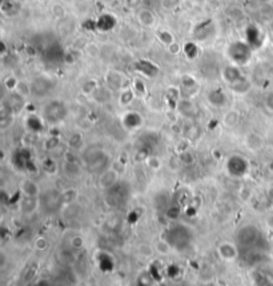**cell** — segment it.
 Segmentation results:
<instances>
[{
    "instance_id": "cell-5",
    "label": "cell",
    "mask_w": 273,
    "mask_h": 286,
    "mask_svg": "<svg viewBox=\"0 0 273 286\" xmlns=\"http://www.w3.org/2000/svg\"><path fill=\"white\" fill-rule=\"evenodd\" d=\"M258 237H260V230L257 226L248 224L238 229L236 240L240 246H252L257 242Z\"/></svg>"
},
{
    "instance_id": "cell-17",
    "label": "cell",
    "mask_w": 273,
    "mask_h": 286,
    "mask_svg": "<svg viewBox=\"0 0 273 286\" xmlns=\"http://www.w3.org/2000/svg\"><path fill=\"white\" fill-rule=\"evenodd\" d=\"M20 190H22V194L32 196V197H40V194H42L39 184L35 180H32V178H24V180H22V182H20Z\"/></svg>"
},
{
    "instance_id": "cell-8",
    "label": "cell",
    "mask_w": 273,
    "mask_h": 286,
    "mask_svg": "<svg viewBox=\"0 0 273 286\" xmlns=\"http://www.w3.org/2000/svg\"><path fill=\"white\" fill-rule=\"evenodd\" d=\"M117 27V18L113 14L104 12L96 18L98 32H112Z\"/></svg>"
},
{
    "instance_id": "cell-44",
    "label": "cell",
    "mask_w": 273,
    "mask_h": 286,
    "mask_svg": "<svg viewBox=\"0 0 273 286\" xmlns=\"http://www.w3.org/2000/svg\"><path fill=\"white\" fill-rule=\"evenodd\" d=\"M82 28L86 32H98V28H96V19L84 20L82 23Z\"/></svg>"
},
{
    "instance_id": "cell-22",
    "label": "cell",
    "mask_w": 273,
    "mask_h": 286,
    "mask_svg": "<svg viewBox=\"0 0 273 286\" xmlns=\"http://www.w3.org/2000/svg\"><path fill=\"white\" fill-rule=\"evenodd\" d=\"M177 111L180 112V115H183L184 117H192L195 116L196 113V105L193 104V101L191 99H184L181 97L177 103Z\"/></svg>"
},
{
    "instance_id": "cell-51",
    "label": "cell",
    "mask_w": 273,
    "mask_h": 286,
    "mask_svg": "<svg viewBox=\"0 0 273 286\" xmlns=\"http://www.w3.org/2000/svg\"><path fill=\"white\" fill-rule=\"evenodd\" d=\"M141 3H143V0H125V4L132 10H136V8L140 7Z\"/></svg>"
},
{
    "instance_id": "cell-11",
    "label": "cell",
    "mask_w": 273,
    "mask_h": 286,
    "mask_svg": "<svg viewBox=\"0 0 273 286\" xmlns=\"http://www.w3.org/2000/svg\"><path fill=\"white\" fill-rule=\"evenodd\" d=\"M135 71L139 72V74L144 75L147 78H155L157 74H159V67L155 64L151 60H147V59H140L135 63Z\"/></svg>"
},
{
    "instance_id": "cell-10",
    "label": "cell",
    "mask_w": 273,
    "mask_h": 286,
    "mask_svg": "<svg viewBox=\"0 0 273 286\" xmlns=\"http://www.w3.org/2000/svg\"><path fill=\"white\" fill-rule=\"evenodd\" d=\"M119 181V172L113 168H108L99 176V186L104 190H108L116 185Z\"/></svg>"
},
{
    "instance_id": "cell-19",
    "label": "cell",
    "mask_w": 273,
    "mask_h": 286,
    "mask_svg": "<svg viewBox=\"0 0 273 286\" xmlns=\"http://www.w3.org/2000/svg\"><path fill=\"white\" fill-rule=\"evenodd\" d=\"M195 32V36L200 40H205L208 38H211L212 32H213V23H212L211 19L204 20V22H200L197 26L193 30Z\"/></svg>"
},
{
    "instance_id": "cell-53",
    "label": "cell",
    "mask_w": 273,
    "mask_h": 286,
    "mask_svg": "<svg viewBox=\"0 0 273 286\" xmlns=\"http://www.w3.org/2000/svg\"><path fill=\"white\" fill-rule=\"evenodd\" d=\"M264 286H273V282H266Z\"/></svg>"
},
{
    "instance_id": "cell-27",
    "label": "cell",
    "mask_w": 273,
    "mask_h": 286,
    "mask_svg": "<svg viewBox=\"0 0 273 286\" xmlns=\"http://www.w3.org/2000/svg\"><path fill=\"white\" fill-rule=\"evenodd\" d=\"M200 48L195 42H187L183 44V54L184 56L189 60H193L199 56Z\"/></svg>"
},
{
    "instance_id": "cell-47",
    "label": "cell",
    "mask_w": 273,
    "mask_h": 286,
    "mask_svg": "<svg viewBox=\"0 0 273 286\" xmlns=\"http://www.w3.org/2000/svg\"><path fill=\"white\" fill-rule=\"evenodd\" d=\"M35 247L38 250H46L48 247V241L47 238H44V237H39V238H36L35 241Z\"/></svg>"
},
{
    "instance_id": "cell-24",
    "label": "cell",
    "mask_w": 273,
    "mask_h": 286,
    "mask_svg": "<svg viewBox=\"0 0 273 286\" xmlns=\"http://www.w3.org/2000/svg\"><path fill=\"white\" fill-rule=\"evenodd\" d=\"M22 10V4L18 0H4L2 3V12L6 16L18 15Z\"/></svg>"
},
{
    "instance_id": "cell-35",
    "label": "cell",
    "mask_w": 273,
    "mask_h": 286,
    "mask_svg": "<svg viewBox=\"0 0 273 286\" xmlns=\"http://www.w3.org/2000/svg\"><path fill=\"white\" fill-rule=\"evenodd\" d=\"M245 143L246 147L252 149V151H257V149H260L262 147V139L258 135H256V133H252V135L248 136Z\"/></svg>"
},
{
    "instance_id": "cell-21",
    "label": "cell",
    "mask_w": 273,
    "mask_h": 286,
    "mask_svg": "<svg viewBox=\"0 0 273 286\" xmlns=\"http://www.w3.org/2000/svg\"><path fill=\"white\" fill-rule=\"evenodd\" d=\"M208 101L209 104L216 108H222L226 104V95L221 88H215L208 93Z\"/></svg>"
},
{
    "instance_id": "cell-31",
    "label": "cell",
    "mask_w": 273,
    "mask_h": 286,
    "mask_svg": "<svg viewBox=\"0 0 273 286\" xmlns=\"http://www.w3.org/2000/svg\"><path fill=\"white\" fill-rule=\"evenodd\" d=\"M238 121H240V113H238L237 111H234V109L228 111V112L224 115V117H222V124L228 128L236 127Z\"/></svg>"
},
{
    "instance_id": "cell-33",
    "label": "cell",
    "mask_w": 273,
    "mask_h": 286,
    "mask_svg": "<svg viewBox=\"0 0 273 286\" xmlns=\"http://www.w3.org/2000/svg\"><path fill=\"white\" fill-rule=\"evenodd\" d=\"M156 39L165 47H169L176 42L175 36L172 35L171 31H167V30H159V31H156Z\"/></svg>"
},
{
    "instance_id": "cell-36",
    "label": "cell",
    "mask_w": 273,
    "mask_h": 286,
    "mask_svg": "<svg viewBox=\"0 0 273 286\" xmlns=\"http://www.w3.org/2000/svg\"><path fill=\"white\" fill-rule=\"evenodd\" d=\"M155 250L157 254L168 255L172 251V244L168 240H159L155 244Z\"/></svg>"
},
{
    "instance_id": "cell-2",
    "label": "cell",
    "mask_w": 273,
    "mask_h": 286,
    "mask_svg": "<svg viewBox=\"0 0 273 286\" xmlns=\"http://www.w3.org/2000/svg\"><path fill=\"white\" fill-rule=\"evenodd\" d=\"M87 168L92 173H102L106 169H108L109 156L107 152H104L100 148H94L87 151Z\"/></svg>"
},
{
    "instance_id": "cell-9",
    "label": "cell",
    "mask_w": 273,
    "mask_h": 286,
    "mask_svg": "<svg viewBox=\"0 0 273 286\" xmlns=\"http://www.w3.org/2000/svg\"><path fill=\"white\" fill-rule=\"evenodd\" d=\"M217 254L222 261H225V262H233L238 255L237 246H236L233 242L224 241V242H221V244L217 246Z\"/></svg>"
},
{
    "instance_id": "cell-20",
    "label": "cell",
    "mask_w": 273,
    "mask_h": 286,
    "mask_svg": "<svg viewBox=\"0 0 273 286\" xmlns=\"http://www.w3.org/2000/svg\"><path fill=\"white\" fill-rule=\"evenodd\" d=\"M136 19L137 22H139V24L145 28L153 27L155 23H156V16H155V14H153L151 10H148V8H141V10H139L136 14Z\"/></svg>"
},
{
    "instance_id": "cell-7",
    "label": "cell",
    "mask_w": 273,
    "mask_h": 286,
    "mask_svg": "<svg viewBox=\"0 0 273 286\" xmlns=\"http://www.w3.org/2000/svg\"><path fill=\"white\" fill-rule=\"evenodd\" d=\"M54 89V83L46 76H39L31 83V95L36 99L47 96Z\"/></svg>"
},
{
    "instance_id": "cell-40",
    "label": "cell",
    "mask_w": 273,
    "mask_h": 286,
    "mask_svg": "<svg viewBox=\"0 0 273 286\" xmlns=\"http://www.w3.org/2000/svg\"><path fill=\"white\" fill-rule=\"evenodd\" d=\"M19 82L20 80H18L15 76H8V78L4 79V87H6L7 91H10V92H15Z\"/></svg>"
},
{
    "instance_id": "cell-42",
    "label": "cell",
    "mask_w": 273,
    "mask_h": 286,
    "mask_svg": "<svg viewBox=\"0 0 273 286\" xmlns=\"http://www.w3.org/2000/svg\"><path fill=\"white\" fill-rule=\"evenodd\" d=\"M68 144H70V147L72 148V149H78V148H80L83 144L82 135H80V133H74V135L70 137Z\"/></svg>"
},
{
    "instance_id": "cell-37",
    "label": "cell",
    "mask_w": 273,
    "mask_h": 286,
    "mask_svg": "<svg viewBox=\"0 0 273 286\" xmlns=\"http://www.w3.org/2000/svg\"><path fill=\"white\" fill-rule=\"evenodd\" d=\"M99 88V84L98 82L95 80V79H88L86 82L83 83L82 85V92L84 95H94L95 91Z\"/></svg>"
},
{
    "instance_id": "cell-14",
    "label": "cell",
    "mask_w": 273,
    "mask_h": 286,
    "mask_svg": "<svg viewBox=\"0 0 273 286\" xmlns=\"http://www.w3.org/2000/svg\"><path fill=\"white\" fill-rule=\"evenodd\" d=\"M197 89V82L191 75H183L181 76V87H180V95L184 99H191L192 95Z\"/></svg>"
},
{
    "instance_id": "cell-30",
    "label": "cell",
    "mask_w": 273,
    "mask_h": 286,
    "mask_svg": "<svg viewBox=\"0 0 273 286\" xmlns=\"http://www.w3.org/2000/svg\"><path fill=\"white\" fill-rule=\"evenodd\" d=\"M137 255H140L141 258H151L156 250H155V245H151L148 242H141L136 247Z\"/></svg>"
},
{
    "instance_id": "cell-25",
    "label": "cell",
    "mask_w": 273,
    "mask_h": 286,
    "mask_svg": "<svg viewBox=\"0 0 273 286\" xmlns=\"http://www.w3.org/2000/svg\"><path fill=\"white\" fill-rule=\"evenodd\" d=\"M63 170H64V174H66L68 178H79L80 174H82V168L79 165L76 161L75 163H68L66 161L64 165H63Z\"/></svg>"
},
{
    "instance_id": "cell-34",
    "label": "cell",
    "mask_w": 273,
    "mask_h": 286,
    "mask_svg": "<svg viewBox=\"0 0 273 286\" xmlns=\"http://www.w3.org/2000/svg\"><path fill=\"white\" fill-rule=\"evenodd\" d=\"M27 128L32 133H38L43 129V120L35 115H30L27 119Z\"/></svg>"
},
{
    "instance_id": "cell-38",
    "label": "cell",
    "mask_w": 273,
    "mask_h": 286,
    "mask_svg": "<svg viewBox=\"0 0 273 286\" xmlns=\"http://www.w3.org/2000/svg\"><path fill=\"white\" fill-rule=\"evenodd\" d=\"M70 246L72 250H82L83 247L86 246V240H84V237L80 236V234H75V236H72L70 240Z\"/></svg>"
},
{
    "instance_id": "cell-3",
    "label": "cell",
    "mask_w": 273,
    "mask_h": 286,
    "mask_svg": "<svg viewBox=\"0 0 273 286\" xmlns=\"http://www.w3.org/2000/svg\"><path fill=\"white\" fill-rule=\"evenodd\" d=\"M40 208L46 213H56L58 210L64 208V202L62 198V192L58 189H48L40 194L39 197Z\"/></svg>"
},
{
    "instance_id": "cell-49",
    "label": "cell",
    "mask_w": 273,
    "mask_h": 286,
    "mask_svg": "<svg viewBox=\"0 0 273 286\" xmlns=\"http://www.w3.org/2000/svg\"><path fill=\"white\" fill-rule=\"evenodd\" d=\"M168 48V52L171 55H179L180 52H183V46H180L179 43H173V44H171L169 47H167Z\"/></svg>"
},
{
    "instance_id": "cell-4",
    "label": "cell",
    "mask_w": 273,
    "mask_h": 286,
    "mask_svg": "<svg viewBox=\"0 0 273 286\" xmlns=\"http://www.w3.org/2000/svg\"><path fill=\"white\" fill-rule=\"evenodd\" d=\"M67 116V107L63 101H50L43 109V119L50 124H59Z\"/></svg>"
},
{
    "instance_id": "cell-41",
    "label": "cell",
    "mask_w": 273,
    "mask_h": 286,
    "mask_svg": "<svg viewBox=\"0 0 273 286\" xmlns=\"http://www.w3.org/2000/svg\"><path fill=\"white\" fill-rule=\"evenodd\" d=\"M16 92L20 93L23 97L30 96V95H31V84L20 80L19 84H18V88H16Z\"/></svg>"
},
{
    "instance_id": "cell-15",
    "label": "cell",
    "mask_w": 273,
    "mask_h": 286,
    "mask_svg": "<svg viewBox=\"0 0 273 286\" xmlns=\"http://www.w3.org/2000/svg\"><path fill=\"white\" fill-rule=\"evenodd\" d=\"M19 208L24 214H31L38 208H40L39 197H32V196H26L22 194V197L19 200Z\"/></svg>"
},
{
    "instance_id": "cell-16",
    "label": "cell",
    "mask_w": 273,
    "mask_h": 286,
    "mask_svg": "<svg viewBox=\"0 0 273 286\" xmlns=\"http://www.w3.org/2000/svg\"><path fill=\"white\" fill-rule=\"evenodd\" d=\"M121 123L124 125L128 131H135L137 128L141 127V124H143V117H141L140 113L137 112H127L123 115L121 117Z\"/></svg>"
},
{
    "instance_id": "cell-29",
    "label": "cell",
    "mask_w": 273,
    "mask_h": 286,
    "mask_svg": "<svg viewBox=\"0 0 273 286\" xmlns=\"http://www.w3.org/2000/svg\"><path fill=\"white\" fill-rule=\"evenodd\" d=\"M112 89L109 88V87H99L95 93L92 95L94 99L99 103H107V101L111 100V97H112V92H111Z\"/></svg>"
},
{
    "instance_id": "cell-12",
    "label": "cell",
    "mask_w": 273,
    "mask_h": 286,
    "mask_svg": "<svg viewBox=\"0 0 273 286\" xmlns=\"http://www.w3.org/2000/svg\"><path fill=\"white\" fill-rule=\"evenodd\" d=\"M106 82L111 89H127V79L124 78V75L117 71H109L108 74L106 75Z\"/></svg>"
},
{
    "instance_id": "cell-52",
    "label": "cell",
    "mask_w": 273,
    "mask_h": 286,
    "mask_svg": "<svg viewBox=\"0 0 273 286\" xmlns=\"http://www.w3.org/2000/svg\"><path fill=\"white\" fill-rule=\"evenodd\" d=\"M265 225L266 228L269 229V230H272L273 232V214H269V216L266 217L265 218Z\"/></svg>"
},
{
    "instance_id": "cell-28",
    "label": "cell",
    "mask_w": 273,
    "mask_h": 286,
    "mask_svg": "<svg viewBox=\"0 0 273 286\" xmlns=\"http://www.w3.org/2000/svg\"><path fill=\"white\" fill-rule=\"evenodd\" d=\"M229 88L232 92L237 93V95H245L250 91V82L246 78L238 80L237 83L229 85Z\"/></svg>"
},
{
    "instance_id": "cell-23",
    "label": "cell",
    "mask_w": 273,
    "mask_h": 286,
    "mask_svg": "<svg viewBox=\"0 0 273 286\" xmlns=\"http://www.w3.org/2000/svg\"><path fill=\"white\" fill-rule=\"evenodd\" d=\"M14 116L15 113L12 112L11 109L8 108L7 105L2 104V108H0V128L2 129H7L8 127H11L12 121H14Z\"/></svg>"
},
{
    "instance_id": "cell-48",
    "label": "cell",
    "mask_w": 273,
    "mask_h": 286,
    "mask_svg": "<svg viewBox=\"0 0 273 286\" xmlns=\"http://www.w3.org/2000/svg\"><path fill=\"white\" fill-rule=\"evenodd\" d=\"M52 15L55 16V18H58V19H60V18H64L66 16V10H64V7H62V6H54L52 7Z\"/></svg>"
},
{
    "instance_id": "cell-45",
    "label": "cell",
    "mask_w": 273,
    "mask_h": 286,
    "mask_svg": "<svg viewBox=\"0 0 273 286\" xmlns=\"http://www.w3.org/2000/svg\"><path fill=\"white\" fill-rule=\"evenodd\" d=\"M181 3H183V0H163V2H161L163 7L165 8V10H169V11H171V10H176Z\"/></svg>"
},
{
    "instance_id": "cell-43",
    "label": "cell",
    "mask_w": 273,
    "mask_h": 286,
    "mask_svg": "<svg viewBox=\"0 0 273 286\" xmlns=\"http://www.w3.org/2000/svg\"><path fill=\"white\" fill-rule=\"evenodd\" d=\"M133 91H135V93H139V95H145V92H147V88H145V84L144 82L141 80V79H135L133 80Z\"/></svg>"
},
{
    "instance_id": "cell-50",
    "label": "cell",
    "mask_w": 273,
    "mask_h": 286,
    "mask_svg": "<svg viewBox=\"0 0 273 286\" xmlns=\"http://www.w3.org/2000/svg\"><path fill=\"white\" fill-rule=\"evenodd\" d=\"M265 108L273 112V91L266 95L265 97Z\"/></svg>"
},
{
    "instance_id": "cell-46",
    "label": "cell",
    "mask_w": 273,
    "mask_h": 286,
    "mask_svg": "<svg viewBox=\"0 0 273 286\" xmlns=\"http://www.w3.org/2000/svg\"><path fill=\"white\" fill-rule=\"evenodd\" d=\"M185 135H187L188 137H189V139H192V140L197 139V137H199V135H200L199 128L192 124V125H189V127H188L187 131H185Z\"/></svg>"
},
{
    "instance_id": "cell-26",
    "label": "cell",
    "mask_w": 273,
    "mask_h": 286,
    "mask_svg": "<svg viewBox=\"0 0 273 286\" xmlns=\"http://www.w3.org/2000/svg\"><path fill=\"white\" fill-rule=\"evenodd\" d=\"M62 198L64 205H71V204H76L79 198V190L76 188H66L64 190H62Z\"/></svg>"
},
{
    "instance_id": "cell-39",
    "label": "cell",
    "mask_w": 273,
    "mask_h": 286,
    "mask_svg": "<svg viewBox=\"0 0 273 286\" xmlns=\"http://www.w3.org/2000/svg\"><path fill=\"white\" fill-rule=\"evenodd\" d=\"M145 163H147V166L149 169L152 170H159L161 168V160L157 156H148L145 159Z\"/></svg>"
},
{
    "instance_id": "cell-1",
    "label": "cell",
    "mask_w": 273,
    "mask_h": 286,
    "mask_svg": "<svg viewBox=\"0 0 273 286\" xmlns=\"http://www.w3.org/2000/svg\"><path fill=\"white\" fill-rule=\"evenodd\" d=\"M253 51V48L245 40H234L226 47V56L232 64L241 67L249 63Z\"/></svg>"
},
{
    "instance_id": "cell-18",
    "label": "cell",
    "mask_w": 273,
    "mask_h": 286,
    "mask_svg": "<svg viewBox=\"0 0 273 286\" xmlns=\"http://www.w3.org/2000/svg\"><path fill=\"white\" fill-rule=\"evenodd\" d=\"M3 103L7 105L8 108L11 109L15 115L16 113H19L20 111L24 108V97L22 96L20 93L16 92V91L15 92H10L8 97L3 101Z\"/></svg>"
},
{
    "instance_id": "cell-13",
    "label": "cell",
    "mask_w": 273,
    "mask_h": 286,
    "mask_svg": "<svg viewBox=\"0 0 273 286\" xmlns=\"http://www.w3.org/2000/svg\"><path fill=\"white\" fill-rule=\"evenodd\" d=\"M222 79L225 80V83H228L229 85L237 83L238 80H241L245 76L242 75L240 67L236 66V64H230V66H226L222 68Z\"/></svg>"
},
{
    "instance_id": "cell-32",
    "label": "cell",
    "mask_w": 273,
    "mask_h": 286,
    "mask_svg": "<svg viewBox=\"0 0 273 286\" xmlns=\"http://www.w3.org/2000/svg\"><path fill=\"white\" fill-rule=\"evenodd\" d=\"M135 96H136V93H135V91H133L132 88L123 89L120 95H119V104H120L121 107H128L133 101Z\"/></svg>"
},
{
    "instance_id": "cell-6",
    "label": "cell",
    "mask_w": 273,
    "mask_h": 286,
    "mask_svg": "<svg viewBox=\"0 0 273 286\" xmlns=\"http://www.w3.org/2000/svg\"><path fill=\"white\" fill-rule=\"evenodd\" d=\"M245 40L253 50H258L264 46L265 42V34L261 31V28L256 24H248L245 27Z\"/></svg>"
}]
</instances>
